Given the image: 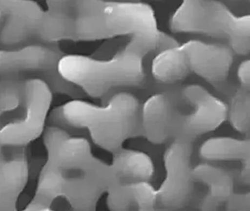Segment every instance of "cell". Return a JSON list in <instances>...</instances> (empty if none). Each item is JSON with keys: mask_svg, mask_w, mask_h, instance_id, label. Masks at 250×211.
Segmentation results:
<instances>
[{"mask_svg": "<svg viewBox=\"0 0 250 211\" xmlns=\"http://www.w3.org/2000/svg\"><path fill=\"white\" fill-rule=\"evenodd\" d=\"M54 120L87 129L93 142L109 152H117L131 138L143 136L142 106L135 95L120 92L104 106L74 100L52 114Z\"/></svg>", "mask_w": 250, "mask_h": 211, "instance_id": "cell-1", "label": "cell"}, {"mask_svg": "<svg viewBox=\"0 0 250 211\" xmlns=\"http://www.w3.org/2000/svg\"><path fill=\"white\" fill-rule=\"evenodd\" d=\"M144 57L125 47L109 60L62 56L58 72L64 80L84 93L103 98L115 87L142 86L146 78Z\"/></svg>", "mask_w": 250, "mask_h": 211, "instance_id": "cell-2", "label": "cell"}, {"mask_svg": "<svg viewBox=\"0 0 250 211\" xmlns=\"http://www.w3.org/2000/svg\"><path fill=\"white\" fill-rule=\"evenodd\" d=\"M174 32H195L228 41L229 48L240 55L250 50V16H238L217 1L189 0L175 10L169 21Z\"/></svg>", "mask_w": 250, "mask_h": 211, "instance_id": "cell-3", "label": "cell"}, {"mask_svg": "<svg viewBox=\"0 0 250 211\" xmlns=\"http://www.w3.org/2000/svg\"><path fill=\"white\" fill-rule=\"evenodd\" d=\"M62 56L58 48L46 44L0 50V82L30 76V79H42L46 82L52 92L77 99L83 98L84 92L64 80L58 72V63Z\"/></svg>", "mask_w": 250, "mask_h": 211, "instance_id": "cell-4", "label": "cell"}, {"mask_svg": "<svg viewBox=\"0 0 250 211\" xmlns=\"http://www.w3.org/2000/svg\"><path fill=\"white\" fill-rule=\"evenodd\" d=\"M105 27L109 38L128 35V49L146 57L154 52L160 31L154 11L143 2L105 1Z\"/></svg>", "mask_w": 250, "mask_h": 211, "instance_id": "cell-5", "label": "cell"}, {"mask_svg": "<svg viewBox=\"0 0 250 211\" xmlns=\"http://www.w3.org/2000/svg\"><path fill=\"white\" fill-rule=\"evenodd\" d=\"M49 85L39 79L21 82V112L17 118L0 127V145L21 147L38 137L43 131L52 102Z\"/></svg>", "mask_w": 250, "mask_h": 211, "instance_id": "cell-6", "label": "cell"}, {"mask_svg": "<svg viewBox=\"0 0 250 211\" xmlns=\"http://www.w3.org/2000/svg\"><path fill=\"white\" fill-rule=\"evenodd\" d=\"M178 95L191 111L178 114L172 139L192 142L198 136L216 130L228 118V106L200 85H187Z\"/></svg>", "mask_w": 250, "mask_h": 211, "instance_id": "cell-7", "label": "cell"}, {"mask_svg": "<svg viewBox=\"0 0 250 211\" xmlns=\"http://www.w3.org/2000/svg\"><path fill=\"white\" fill-rule=\"evenodd\" d=\"M191 142L180 139L172 142L165 150V177L156 189L157 202L167 210L184 208L194 193V182L191 165Z\"/></svg>", "mask_w": 250, "mask_h": 211, "instance_id": "cell-8", "label": "cell"}, {"mask_svg": "<svg viewBox=\"0 0 250 211\" xmlns=\"http://www.w3.org/2000/svg\"><path fill=\"white\" fill-rule=\"evenodd\" d=\"M43 11L33 1H0V45L45 44Z\"/></svg>", "mask_w": 250, "mask_h": 211, "instance_id": "cell-9", "label": "cell"}, {"mask_svg": "<svg viewBox=\"0 0 250 211\" xmlns=\"http://www.w3.org/2000/svg\"><path fill=\"white\" fill-rule=\"evenodd\" d=\"M181 45L188 73H194L219 92L230 95L235 88L229 82L233 51L221 44L189 41Z\"/></svg>", "mask_w": 250, "mask_h": 211, "instance_id": "cell-10", "label": "cell"}, {"mask_svg": "<svg viewBox=\"0 0 250 211\" xmlns=\"http://www.w3.org/2000/svg\"><path fill=\"white\" fill-rule=\"evenodd\" d=\"M61 16L65 39L96 41L108 38L105 27V1H54Z\"/></svg>", "mask_w": 250, "mask_h": 211, "instance_id": "cell-11", "label": "cell"}, {"mask_svg": "<svg viewBox=\"0 0 250 211\" xmlns=\"http://www.w3.org/2000/svg\"><path fill=\"white\" fill-rule=\"evenodd\" d=\"M175 97L169 93H158L142 106L143 136L156 145L172 139V130L180 113Z\"/></svg>", "mask_w": 250, "mask_h": 211, "instance_id": "cell-12", "label": "cell"}, {"mask_svg": "<svg viewBox=\"0 0 250 211\" xmlns=\"http://www.w3.org/2000/svg\"><path fill=\"white\" fill-rule=\"evenodd\" d=\"M194 182L206 189L200 201V211H219L234 193L235 180L228 170L210 164H200L192 169Z\"/></svg>", "mask_w": 250, "mask_h": 211, "instance_id": "cell-13", "label": "cell"}, {"mask_svg": "<svg viewBox=\"0 0 250 211\" xmlns=\"http://www.w3.org/2000/svg\"><path fill=\"white\" fill-rule=\"evenodd\" d=\"M202 158L208 161H237L241 162V179L244 184L250 183V142L249 139H238L216 136L207 139L200 147Z\"/></svg>", "mask_w": 250, "mask_h": 211, "instance_id": "cell-14", "label": "cell"}, {"mask_svg": "<svg viewBox=\"0 0 250 211\" xmlns=\"http://www.w3.org/2000/svg\"><path fill=\"white\" fill-rule=\"evenodd\" d=\"M156 203V189L149 182L118 183L107 192L110 211H139Z\"/></svg>", "mask_w": 250, "mask_h": 211, "instance_id": "cell-15", "label": "cell"}, {"mask_svg": "<svg viewBox=\"0 0 250 211\" xmlns=\"http://www.w3.org/2000/svg\"><path fill=\"white\" fill-rule=\"evenodd\" d=\"M110 165L118 183L149 182L154 174L151 158L134 149L122 148L114 152Z\"/></svg>", "mask_w": 250, "mask_h": 211, "instance_id": "cell-16", "label": "cell"}, {"mask_svg": "<svg viewBox=\"0 0 250 211\" xmlns=\"http://www.w3.org/2000/svg\"><path fill=\"white\" fill-rule=\"evenodd\" d=\"M152 73L158 82L172 84L187 77L189 73L181 45L156 54L152 63Z\"/></svg>", "mask_w": 250, "mask_h": 211, "instance_id": "cell-17", "label": "cell"}, {"mask_svg": "<svg viewBox=\"0 0 250 211\" xmlns=\"http://www.w3.org/2000/svg\"><path fill=\"white\" fill-rule=\"evenodd\" d=\"M229 96L228 117L231 125L240 133H248L250 127V89L240 86Z\"/></svg>", "mask_w": 250, "mask_h": 211, "instance_id": "cell-18", "label": "cell"}, {"mask_svg": "<svg viewBox=\"0 0 250 211\" xmlns=\"http://www.w3.org/2000/svg\"><path fill=\"white\" fill-rule=\"evenodd\" d=\"M223 206L225 211H250V193H233Z\"/></svg>", "mask_w": 250, "mask_h": 211, "instance_id": "cell-19", "label": "cell"}, {"mask_svg": "<svg viewBox=\"0 0 250 211\" xmlns=\"http://www.w3.org/2000/svg\"><path fill=\"white\" fill-rule=\"evenodd\" d=\"M179 45L178 41L173 37L170 36L165 32H160L157 45H156V48L154 51L155 54L156 55L162 51H166L169 48H175Z\"/></svg>", "mask_w": 250, "mask_h": 211, "instance_id": "cell-20", "label": "cell"}, {"mask_svg": "<svg viewBox=\"0 0 250 211\" xmlns=\"http://www.w3.org/2000/svg\"><path fill=\"white\" fill-rule=\"evenodd\" d=\"M238 81L240 86L246 89H250V60L243 61L238 66Z\"/></svg>", "mask_w": 250, "mask_h": 211, "instance_id": "cell-21", "label": "cell"}, {"mask_svg": "<svg viewBox=\"0 0 250 211\" xmlns=\"http://www.w3.org/2000/svg\"><path fill=\"white\" fill-rule=\"evenodd\" d=\"M139 211H171V210H161L157 209L156 208V205H153V206H149L146 207V208H141V209L139 210Z\"/></svg>", "mask_w": 250, "mask_h": 211, "instance_id": "cell-22", "label": "cell"}, {"mask_svg": "<svg viewBox=\"0 0 250 211\" xmlns=\"http://www.w3.org/2000/svg\"><path fill=\"white\" fill-rule=\"evenodd\" d=\"M36 211H51V210L48 209V208H44V207L40 206V205H38L37 208H36Z\"/></svg>", "mask_w": 250, "mask_h": 211, "instance_id": "cell-23", "label": "cell"}]
</instances>
